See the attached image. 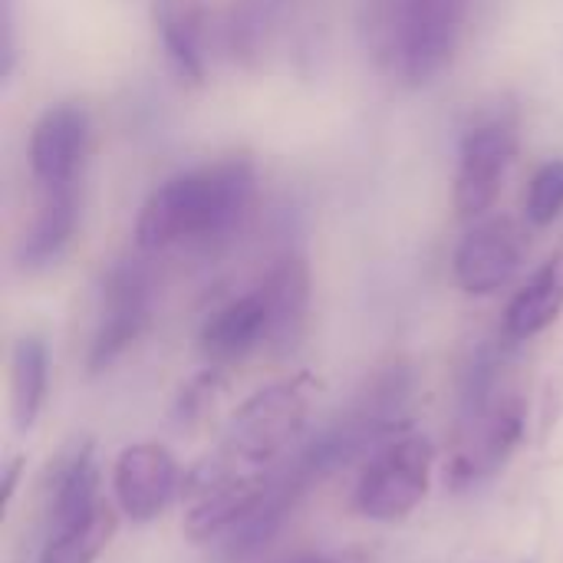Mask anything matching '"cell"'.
I'll list each match as a JSON object with an SVG mask.
<instances>
[{
    "label": "cell",
    "instance_id": "cell-1",
    "mask_svg": "<svg viewBox=\"0 0 563 563\" xmlns=\"http://www.w3.org/2000/svg\"><path fill=\"white\" fill-rule=\"evenodd\" d=\"M254 185V165L244 155L172 175L139 208V251H165L181 241H214L228 234L251 208Z\"/></svg>",
    "mask_w": 563,
    "mask_h": 563
},
{
    "label": "cell",
    "instance_id": "cell-2",
    "mask_svg": "<svg viewBox=\"0 0 563 563\" xmlns=\"http://www.w3.org/2000/svg\"><path fill=\"white\" fill-rule=\"evenodd\" d=\"M360 23L383 73L406 86H426L455 59L468 0H363Z\"/></svg>",
    "mask_w": 563,
    "mask_h": 563
},
{
    "label": "cell",
    "instance_id": "cell-3",
    "mask_svg": "<svg viewBox=\"0 0 563 563\" xmlns=\"http://www.w3.org/2000/svg\"><path fill=\"white\" fill-rule=\"evenodd\" d=\"M310 412L307 379H280L247 396L231 416L224 445L218 449L241 468H271L303 432Z\"/></svg>",
    "mask_w": 563,
    "mask_h": 563
},
{
    "label": "cell",
    "instance_id": "cell-4",
    "mask_svg": "<svg viewBox=\"0 0 563 563\" xmlns=\"http://www.w3.org/2000/svg\"><path fill=\"white\" fill-rule=\"evenodd\" d=\"M274 468H241L221 452L185 475V538L208 544L228 538L264 498Z\"/></svg>",
    "mask_w": 563,
    "mask_h": 563
},
{
    "label": "cell",
    "instance_id": "cell-5",
    "mask_svg": "<svg viewBox=\"0 0 563 563\" xmlns=\"http://www.w3.org/2000/svg\"><path fill=\"white\" fill-rule=\"evenodd\" d=\"M435 445L426 435H396L379 445L356 485V508L363 518L396 525L409 518L429 495Z\"/></svg>",
    "mask_w": 563,
    "mask_h": 563
},
{
    "label": "cell",
    "instance_id": "cell-6",
    "mask_svg": "<svg viewBox=\"0 0 563 563\" xmlns=\"http://www.w3.org/2000/svg\"><path fill=\"white\" fill-rule=\"evenodd\" d=\"M525 399L511 389L498 393L492 402L472 412H462V426L445 465V482L455 492H468L482 482H492L518 452L525 439Z\"/></svg>",
    "mask_w": 563,
    "mask_h": 563
},
{
    "label": "cell",
    "instance_id": "cell-7",
    "mask_svg": "<svg viewBox=\"0 0 563 563\" xmlns=\"http://www.w3.org/2000/svg\"><path fill=\"white\" fill-rule=\"evenodd\" d=\"M518 152V122L508 109H495L465 125L455 168V211L465 221H482L501 195V181Z\"/></svg>",
    "mask_w": 563,
    "mask_h": 563
},
{
    "label": "cell",
    "instance_id": "cell-8",
    "mask_svg": "<svg viewBox=\"0 0 563 563\" xmlns=\"http://www.w3.org/2000/svg\"><path fill=\"white\" fill-rule=\"evenodd\" d=\"M152 277L142 261H115L99 287L96 330L86 353L89 376L106 373L148 327Z\"/></svg>",
    "mask_w": 563,
    "mask_h": 563
},
{
    "label": "cell",
    "instance_id": "cell-9",
    "mask_svg": "<svg viewBox=\"0 0 563 563\" xmlns=\"http://www.w3.org/2000/svg\"><path fill=\"white\" fill-rule=\"evenodd\" d=\"M528 238L508 214H488L472 224L455 251V280L472 297L498 294L521 271Z\"/></svg>",
    "mask_w": 563,
    "mask_h": 563
},
{
    "label": "cell",
    "instance_id": "cell-10",
    "mask_svg": "<svg viewBox=\"0 0 563 563\" xmlns=\"http://www.w3.org/2000/svg\"><path fill=\"white\" fill-rule=\"evenodd\" d=\"M178 462L158 442H135L119 452L112 468L115 505L132 525H148L162 518L178 492Z\"/></svg>",
    "mask_w": 563,
    "mask_h": 563
},
{
    "label": "cell",
    "instance_id": "cell-11",
    "mask_svg": "<svg viewBox=\"0 0 563 563\" xmlns=\"http://www.w3.org/2000/svg\"><path fill=\"white\" fill-rule=\"evenodd\" d=\"M89 148V112L82 102H56L49 106L30 132V168L40 188H66L76 185Z\"/></svg>",
    "mask_w": 563,
    "mask_h": 563
},
{
    "label": "cell",
    "instance_id": "cell-12",
    "mask_svg": "<svg viewBox=\"0 0 563 563\" xmlns=\"http://www.w3.org/2000/svg\"><path fill=\"white\" fill-rule=\"evenodd\" d=\"M43 498H46V511H43L46 531L79 521L102 501L92 439H76L53 459V465L46 468Z\"/></svg>",
    "mask_w": 563,
    "mask_h": 563
},
{
    "label": "cell",
    "instance_id": "cell-13",
    "mask_svg": "<svg viewBox=\"0 0 563 563\" xmlns=\"http://www.w3.org/2000/svg\"><path fill=\"white\" fill-rule=\"evenodd\" d=\"M267 340H271V313L257 287L218 307L198 333V346L211 366L238 363L257 346H267Z\"/></svg>",
    "mask_w": 563,
    "mask_h": 563
},
{
    "label": "cell",
    "instance_id": "cell-14",
    "mask_svg": "<svg viewBox=\"0 0 563 563\" xmlns=\"http://www.w3.org/2000/svg\"><path fill=\"white\" fill-rule=\"evenodd\" d=\"M152 26L175 76L181 82L201 86L208 76V0H155Z\"/></svg>",
    "mask_w": 563,
    "mask_h": 563
},
{
    "label": "cell",
    "instance_id": "cell-15",
    "mask_svg": "<svg viewBox=\"0 0 563 563\" xmlns=\"http://www.w3.org/2000/svg\"><path fill=\"white\" fill-rule=\"evenodd\" d=\"M79 228V198H76V185L66 188H43L40 208L33 214V224L23 231L13 257L16 267L26 274L46 271L53 267L66 247L73 244V234Z\"/></svg>",
    "mask_w": 563,
    "mask_h": 563
},
{
    "label": "cell",
    "instance_id": "cell-16",
    "mask_svg": "<svg viewBox=\"0 0 563 563\" xmlns=\"http://www.w3.org/2000/svg\"><path fill=\"white\" fill-rule=\"evenodd\" d=\"M261 297L271 313V350H294L303 336L310 313V267L300 254H284L274 261L261 280Z\"/></svg>",
    "mask_w": 563,
    "mask_h": 563
},
{
    "label": "cell",
    "instance_id": "cell-17",
    "mask_svg": "<svg viewBox=\"0 0 563 563\" xmlns=\"http://www.w3.org/2000/svg\"><path fill=\"white\" fill-rule=\"evenodd\" d=\"M563 313V247H558L511 297L501 333L508 343H528L551 330Z\"/></svg>",
    "mask_w": 563,
    "mask_h": 563
},
{
    "label": "cell",
    "instance_id": "cell-18",
    "mask_svg": "<svg viewBox=\"0 0 563 563\" xmlns=\"http://www.w3.org/2000/svg\"><path fill=\"white\" fill-rule=\"evenodd\" d=\"M46 393H49L46 343L36 333H23L13 340L10 350V416L20 435H26L40 422Z\"/></svg>",
    "mask_w": 563,
    "mask_h": 563
},
{
    "label": "cell",
    "instance_id": "cell-19",
    "mask_svg": "<svg viewBox=\"0 0 563 563\" xmlns=\"http://www.w3.org/2000/svg\"><path fill=\"white\" fill-rule=\"evenodd\" d=\"M119 531V515L109 501H99L89 515L56 531H46L40 563H96Z\"/></svg>",
    "mask_w": 563,
    "mask_h": 563
},
{
    "label": "cell",
    "instance_id": "cell-20",
    "mask_svg": "<svg viewBox=\"0 0 563 563\" xmlns=\"http://www.w3.org/2000/svg\"><path fill=\"white\" fill-rule=\"evenodd\" d=\"M280 0H234L224 20V43L234 63L257 66L277 33Z\"/></svg>",
    "mask_w": 563,
    "mask_h": 563
},
{
    "label": "cell",
    "instance_id": "cell-21",
    "mask_svg": "<svg viewBox=\"0 0 563 563\" xmlns=\"http://www.w3.org/2000/svg\"><path fill=\"white\" fill-rule=\"evenodd\" d=\"M525 214L534 228H548L563 214V158L544 162L525 195Z\"/></svg>",
    "mask_w": 563,
    "mask_h": 563
},
{
    "label": "cell",
    "instance_id": "cell-22",
    "mask_svg": "<svg viewBox=\"0 0 563 563\" xmlns=\"http://www.w3.org/2000/svg\"><path fill=\"white\" fill-rule=\"evenodd\" d=\"M16 66V26H13V0H0V79L7 82Z\"/></svg>",
    "mask_w": 563,
    "mask_h": 563
},
{
    "label": "cell",
    "instance_id": "cell-23",
    "mask_svg": "<svg viewBox=\"0 0 563 563\" xmlns=\"http://www.w3.org/2000/svg\"><path fill=\"white\" fill-rule=\"evenodd\" d=\"M23 468H26V459H23V455H10V459L3 462V472H0L3 508H10V501H13V492H16V485H20V475H23Z\"/></svg>",
    "mask_w": 563,
    "mask_h": 563
},
{
    "label": "cell",
    "instance_id": "cell-24",
    "mask_svg": "<svg viewBox=\"0 0 563 563\" xmlns=\"http://www.w3.org/2000/svg\"><path fill=\"white\" fill-rule=\"evenodd\" d=\"M297 563H327V561H297Z\"/></svg>",
    "mask_w": 563,
    "mask_h": 563
}]
</instances>
